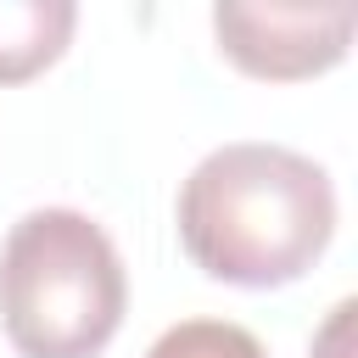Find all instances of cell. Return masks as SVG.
Returning <instances> with one entry per match:
<instances>
[{
    "instance_id": "3957f363",
    "label": "cell",
    "mask_w": 358,
    "mask_h": 358,
    "mask_svg": "<svg viewBox=\"0 0 358 358\" xmlns=\"http://www.w3.org/2000/svg\"><path fill=\"white\" fill-rule=\"evenodd\" d=\"M352 6H213V34L252 78H308L347 56Z\"/></svg>"
},
{
    "instance_id": "5b68a950",
    "label": "cell",
    "mask_w": 358,
    "mask_h": 358,
    "mask_svg": "<svg viewBox=\"0 0 358 358\" xmlns=\"http://www.w3.org/2000/svg\"><path fill=\"white\" fill-rule=\"evenodd\" d=\"M145 358H268L263 341L246 324L229 319H179L173 330H162L151 341Z\"/></svg>"
},
{
    "instance_id": "6da1fadb",
    "label": "cell",
    "mask_w": 358,
    "mask_h": 358,
    "mask_svg": "<svg viewBox=\"0 0 358 358\" xmlns=\"http://www.w3.org/2000/svg\"><path fill=\"white\" fill-rule=\"evenodd\" d=\"M336 235L330 173L274 140H229L179 185V241L224 285L268 291L313 268Z\"/></svg>"
},
{
    "instance_id": "277c9868",
    "label": "cell",
    "mask_w": 358,
    "mask_h": 358,
    "mask_svg": "<svg viewBox=\"0 0 358 358\" xmlns=\"http://www.w3.org/2000/svg\"><path fill=\"white\" fill-rule=\"evenodd\" d=\"M73 22V0H0V84H22L39 67H50Z\"/></svg>"
},
{
    "instance_id": "7a4b0ae2",
    "label": "cell",
    "mask_w": 358,
    "mask_h": 358,
    "mask_svg": "<svg viewBox=\"0 0 358 358\" xmlns=\"http://www.w3.org/2000/svg\"><path fill=\"white\" fill-rule=\"evenodd\" d=\"M112 235L73 207H34L0 246V324L22 358H95L123 324Z\"/></svg>"
}]
</instances>
